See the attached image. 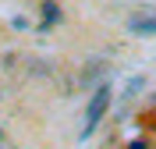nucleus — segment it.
I'll return each instance as SVG.
<instances>
[{"instance_id": "nucleus-1", "label": "nucleus", "mask_w": 156, "mask_h": 149, "mask_svg": "<svg viewBox=\"0 0 156 149\" xmlns=\"http://www.w3.org/2000/svg\"><path fill=\"white\" fill-rule=\"evenodd\" d=\"M110 103H114V85H99L92 92V99L85 103V124H82V139H92V131L103 124V117L110 114Z\"/></svg>"}, {"instance_id": "nucleus-2", "label": "nucleus", "mask_w": 156, "mask_h": 149, "mask_svg": "<svg viewBox=\"0 0 156 149\" xmlns=\"http://www.w3.org/2000/svg\"><path fill=\"white\" fill-rule=\"evenodd\" d=\"M131 29H135V32H156V18H146V21H131Z\"/></svg>"}]
</instances>
